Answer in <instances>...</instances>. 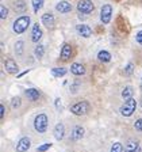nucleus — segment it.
<instances>
[{"instance_id": "obj_19", "label": "nucleus", "mask_w": 142, "mask_h": 152, "mask_svg": "<svg viewBox=\"0 0 142 152\" xmlns=\"http://www.w3.org/2000/svg\"><path fill=\"white\" fill-rule=\"evenodd\" d=\"M14 8H15L16 12H25L27 6H26L25 0H16L15 3H14Z\"/></svg>"}, {"instance_id": "obj_23", "label": "nucleus", "mask_w": 142, "mask_h": 152, "mask_svg": "<svg viewBox=\"0 0 142 152\" xmlns=\"http://www.w3.org/2000/svg\"><path fill=\"white\" fill-rule=\"evenodd\" d=\"M65 73H66V69L62 68V66H61V68H53V69H51V75H53L54 77H61V76H64Z\"/></svg>"}, {"instance_id": "obj_4", "label": "nucleus", "mask_w": 142, "mask_h": 152, "mask_svg": "<svg viewBox=\"0 0 142 152\" xmlns=\"http://www.w3.org/2000/svg\"><path fill=\"white\" fill-rule=\"evenodd\" d=\"M93 10H95V4L92 3L91 0H80L79 3H77V11H79L80 14L88 15Z\"/></svg>"}, {"instance_id": "obj_20", "label": "nucleus", "mask_w": 142, "mask_h": 152, "mask_svg": "<svg viewBox=\"0 0 142 152\" xmlns=\"http://www.w3.org/2000/svg\"><path fill=\"white\" fill-rule=\"evenodd\" d=\"M139 147V142L138 140H129L126 142V152H131L134 149H137Z\"/></svg>"}, {"instance_id": "obj_34", "label": "nucleus", "mask_w": 142, "mask_h": 152, "mask_svg": "<svg viewBox=\"0 0 142 152\" xmlns=\"http://www.w3.org/2000/svg\"><path fill=\"white\" fill-rule=\"evenodd\" d=\"M79 86H80L79 82L75 83V84H73V87H70V91H72V92H76V91H77V88H79Z\"/></svg>"}, {"instance_id": "obj_11", "label": "nucleus", "mask_w": 142, "mask_h": 152, "mask_svg": "<svg viewBox=\"0 0 142 152\" xmlns=\"http://www.w3.org/2000/svg\"><path fill=\"white\" fill-rule=\"evenodd\" d=\"M76 30H77V33L84 38H89L92 35V28L87 25H77L76 26Z\"/></svg>"}, {"instance_id": "obj_29", "label": "nucleus", "mask_w": 142, "mask_h": 152, "mask_svg": "<svg viewBox=\"0 0 142 152\" xmlns=\"http://www.w3.org/2000/svg\"><path fill=\"white\" fill-rule=\"evenodd\" d=\"M133 71H134V64L129 63V64H127V66H126V69H125V72H126L127 76H130L133 73Z\"/></svg>"}, {"instance_id": "obj_24", "label": "nucleus", "mask_w": 142, "mask_h": 152, "mask_svg": "<svg viewBox=\"0 0 142 152\" xmlns=\"http://www.w3.org/2000/svg\"><path fill=\"white\" fill-rule=\"evenodd\" d=\"M23 48H25V42L23 41H18L15 44V53L18 56H22L23 54Z\"/></svg>"}, {"instance_id": "obj_31", "label": "nucleus", "mask_w": 142, "mask_h": 152, "mask_svg": "<svg viewBox=\"0 0 142 152\" xmlns=\"http://www.w3.org/2000/svg\"><path fill=\"white\" fill-rule=\"evenodd\" d=\"M19 106H20V98H14L12 99V107L16 109V107H19Z\"/></svg>"}, {"instance_id": "obj_35", "label": "nucleus", "mask_w": 142, "mask_h": 152, "mask_svg": "<svg viewBox=\"0 0 142 152\" xmlns=\"http://www.w3.org/2000/svg\"><path fill=\"white\" fill-rule=\"evenodd\" d=\"M131 152H141V148H139V147H138V148H137V149H134V151H131Z\"/></svg>"}, {"instance_id": "obj_21", "label": "nucleus", "mask_w": 142, "mask_h": 152, "mask_svg": "<svg viewBox=\"0 0 142 152\" xmlns=\"http://www.w3.org/2000/svg\"><path fill=\"white\" fill-rule=\"evenodd\" d=\"M133 94H134V90H133V87H130V86H127V87H125V88L122 90L123 99H130L133 96Z\"/></svg>"}, {"instance_id": "obj_26", "label": "nucleus", "mask_w": 142, "mask_h": 152, "mask_svg": "<svg viewBox=\"0 0 142 152\" xmlns=\"http://www.w3.org/2000/svg\"><path fill=\"white\" fill-rule=\"evenodd\" d=\"M111 152H123V147L120 142H115L111 147Z\"/></svg>"}, {"instance_id": "obj_10", "label": "nucleus", "mask_w": 142, "mask_h": 152, "mask_svg": "<svg viewBox=\"0 0 142 152\" xmlns=\"http://www.w3.org/2000/svg\"><path fill=\"white\" fill-rule=\"evenodd\" d=\"M42 23H43L45 26H46L47 28H51L54 26V22H56V18H54V15L51 12H46L42 15Z\"/></svg>"}, {"instance_id": "obj_32", "label": "nucleus", "mask_w": 142, "mask_h": 152, "mask_svg": "<svg viewBox=\"0 0 142 152\" xmlns=\"http://www.w3.org/2000/svg\"><path fill=\"white\" fill-rule=\"evenodd\" d=\"M135 41L138 42L139 45H142V30H141V31L137 33V35H135Z\"/></svg>"}, {"instance_id": "obj_8", "label": "nucleus", "mask_w": 142, "mask_h": 152, "mask_svg": "<svg viewBox=\"0 0 142 152\" xmlns=\"http://www.w3.org/2000/svg\"><path fill=\"white\" fill-rule=\"evenodd\" d=\"M56 10L61 14H68L72 11V4H70L69 1H66V0H61L60 3H57Z\"/></svg>"}, {"instance_id": "obj_12", "label": "nucleus", "mask_w": 142, "mask_h": 152, "mask_svg": "<svg viewBox=\"0 0 142 152\" xmlns=\"http://www.w3.org/2000/svg\"><path fill=\"white\" fill-rule=\"evenodd\" d=\"M72 57V46L69 44H64L61 49V60L68 61Z\"/></svg>"}, {"instance_id": "obj_17", "label": "nucleus", "mask_w": 142, "mask_h": 152, "mask_svg": "<svg viewBox=\"0 0 142 152\" xmlns=\"http://www.w3.org/2000/svg\"><path fill=\"white\" fill-rule=\"evenodd\" d=\"M64 134H65V128H64L62 124H57L54 126V137L57 140H62Z\"/></svg>"}, {"instance_id": "obj_30", "label": "nucleus", "mask_w": 142, "mask_h": 152, "mask_svg": "<svg viewBox=\"0 0 142 152\" xmlns=\"http://www.w3.org/2000/svg\"><path fill=\"white\" fill-rule=\"evenodd\" d=\"M134 128H135L137 130H139V132H142V118H139L138 121H135V124H134Z\"/></svg>"}, {"instance_id": "obj_36", "label": "nucleus", "mask_w": 142, "mask_h": 152, "mask_svg": "<svg viewBox=\"0 0 142 152\" xmlns=\"http://www.w3.org/2000/svg\"><path fill=\"white\" fill-rule=\"evenodd\" d=\"M141 107H142V99H141Z\"/></svg>"}, {"instance_id": "obj_22", "label": "nucleus", "mask_w": 142, "mask_h": 152, "mask_svg": "<svg viewBox=\"0 0 142 152\" xmlns=\"http://www.w3.org/2000/svg\"><path fill=\"white\" fill-rule=\"evenodd\" d=\"M34 54H35V57H37L38 60H41L42 57H43V54H45V46L43 45H37L35 46V50H34Z\"/></svg>"}, {"instance_id": "obj_3", "label": "nucleus", "mask_w": 142, "mask_h": 152, "mask_svg": "<svg viewBox=\"0 0 142 152\" xmlns=\"http://www.w3.org/2000/svg\"><path fill=\"white\" fill-rule=\"evenodd\" d=\"M135 107H137V102L134 98H130V99H126L125 104L120 107V114L125 115V117H130L134 111H135Z\"/></svg>"}, {"instance_id": "obj_27", "label": "nucleus", "mask_w": 142, "mask_h": 152, "mask_svg": "<svg viewBox=\"0 0 142 152\" xmlns=\"http://www.w3.org/2000/svg\"><path fill=\"white\" fill-rule=\"evenodd\" d=\"M7 16H8V8H7V7H4V6H1V7H0V18L6 19Z\"/></svg>"}, {"instance_id": "obj_13", "label": "nucleus", "mask_w": 142, "mask_h": 152, "mask_svg": "<svg viewBox=\"0 0 142 152\" xmlns=\"http://www.w3.org/2000/svg\"><path fill=\"white\" fill-rule=\"evenodd\" d=\"M42 38V30L39 27V23H35L33 26V31H31V41L33 42H39V39Z\"/></svg>"}, {"instance_id": "obj_25", "label": "nucleus", "mask_w": 142, "mask_h": 152, "mask_svg": "<svg viewBox=\"0 0 142 152\" xmlns=\"http://www.w3.org/2000/svg\"><path fill=\"white\" fill-rule=\"evenodd\" d=\"M33 7H34V12H38L43 7V0H33Z\"/></svg>"}, {"instance_id": "obj_18", "label": "nucleus", "mask_w": 142, "mask_h": 152, "mask_svg": "<svg viewBox=\"0 0 142 152\" xmlns=\"http://www.w3.org/2000/svg\"><path fill=\"white\" fill-rule=\"evenodd\" d=\"M98 58L101 63H108V61H111V54L107 50H100L98 53Z\"/></svg>"}, {"instance_id": "obj_37", "label": "nucleus", "mask_w": 142, "mask_h": 152, "mask_svg": "<svg viewBox=\"0 0 142 152\" xmlns=\"http://www.w3.org/2000/svg\"><path fill=\"white\" fill-rule=\"evenodd\" d=\"M141 91H142V84H141Z\"/></svg>"}, {"instance_id": "obj_7", "label": "nucleus", "mask_w": 142, "mask_h": 152, "mask_svg": "<svg viewBox=\"0 0 142 152\" xmlns=\"http://www.w3.org/2000/svg\"><path fill=\"white\" fill-rule=\"evenodd\" d=\"M4 68H6V71L8 73H11V75H15V73H18V71H19L18 64H16L15 60H12V58L4 60Z\"/></svg>"}, {"instance_id": "obj_5", "label": "nucleus", "mask_w": 142, "mask_h": 152, "mask_svg": "<svg viewBox=\"0 0 142 152\" xmlns=\"http://www.w3.org/2000/svg\"><path fill=\"white\" fill-rule=\"evenodd\" d=\"M89 110V104L88 102H79V103L73 104L72 107H70V111H72L73 114H76V115H84V114H87Z\"/></svg>"}, {"instance_id": "obj_16", "label": "nucleus", "mask_w": 142, "mask_h": 152, "mask_svg": "<svg viewBox=\"0 0 142 152\" xmlns=\"http://www.w3.org/2000/svg\"><path fill=\"white\" fill-rule=\"evenodd\" d=\"M26 96H27L30 101H38L39 99V96H41V94H39V91L35 88H27L25 91Z\"/></svg>"}, {"instance_id": "obj_6", "label": "nucleus", "mask_w": 142, "mask_h": 152, "mask_svg": "<svg viewBox=\"0 0 142 152\" xmlns=\"http://www.w3.org/2000/svg\"><path fill=\"white\" fill-rule=\"evenodd\" d=\"M111 16H112V7L110 4H104L100 10V20L104 25H107V23H110Z\"/></svg>"}, {"instance_id": "obj_33", "label": "nucleus", "mask_w": 142, "mask_h": 152, "mask_svg": "<svg viewBox=\"0 0 142 152\" xmlns=\"http://www.w3.org/2000/svg\"><path fill=\"white\" fill-rule=\"evenodd\" d=\"M4 114H6V106H4V104H0V117H1V120L4 118Z\"/></svg>"}, {"instance_id": "obj_2", "label": "nucleus", "mask_w": 142, "mask_h": 152, "mask_svg": "<svg viewBox=\"0 0 142 152\" xmlns=\"http://www.w3.org/2000/svg\"><path fill=\"white\" fill-rule=\"evenodd\" d=\"M47 115L46 114H38L34 120V128L38 133H45L47 129Z\"/></svg>"}, {"instance_id": "obj_1", "label": "nucleus", "mask_w": 142, "mask_h": 152, "mask_svg": "<svg viewBox=\"0 0 142 152\" xmlns=\"http://www.w3.org/2000/svg\"><path fill=\"white\" fill-rule=\"evenodd\" d=\"M30 22H31V20H30V16H26V15L19 16L12 25L14 31H15L16 34H22V33H25L26 28H27L28 25H30Z\"/></svg>"}, {"instance_id": "obj_9", "label": "nucleus", "mask_w": 142, "mask_h": 152, "mask_svg": "<svg viewBox=\"0 0 142 152\" xmlns=\"http://www.w3.org/2000/svg\"><path fill=\"white\" fill-rule=\"evenodd\" d=\"M31 145V141L28 137H22V139L18 141V145H16V151L18 152H26Z\"/></svg>"}, {"instance_id": "obj_14", "label": "nucleus", "mask_w": 142, "mask_h": 152, "mask_svg": "<svg viewBox=\"0 0 142 152\" xmlns=\"http://www.w3.org/2000/svg\"><path fill=\"white\" fill-rule=\"evenodd\" d=\"M70 72L73 73V75L76 76H81L85 73V68L83 64H79V63H75L72 64V66H70Z\"/></svg>"}, {"instance_id": "obj_15", "label": "nucleus", "mask_w": 142, "mask_h": 152, "mask_svg": "<svg viewBox=\"0 0 142 152\" xmlns=\"http://www.w3.org/2000/svg\"><path fill=\"white\" fill-rule=\"evenodd\" d=\"M84 136V128L83 126H75V129L72 130V140L73 141H79L80 139H83Z\"/></svg>"}, {"instance_id": "obj_28", "label": "nucleus", "mask_w": 142, "mask_h": 152, "mask_svg": "<svg viewBox=\"0 0 142 152\" xmlns=\"http://www.w3.org/2000/svg\"><path fill=\"white\" fill-rule=\"evenodd\" d=\"M51 147V142H47V144H43V145H41V147H38L37 148V152H45V151H47V149Z\"/></svg>"}]
</instances>
